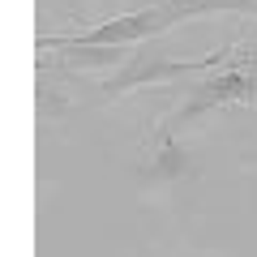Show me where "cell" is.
I'll return each mask as SVG.
<instances>
[{"label":"cell","instance_id":"cell-1","mask_svg":"<svg viewBox=\"0 0 257 257\" xmlns=\"http://www.w3.org/2000/svg\"><path fill=\"white\" fill-rule=\"evenodd\" d=\"M240 0H163V5H150V9H133V13H116V18L99 22V26L82 30V35H69V43H94V47H128L138 39H150L159 30L176 26L184 18H197L206 9H236Z\"/></svg>","mask_w":257,"mask_h":257}]
</instances>
